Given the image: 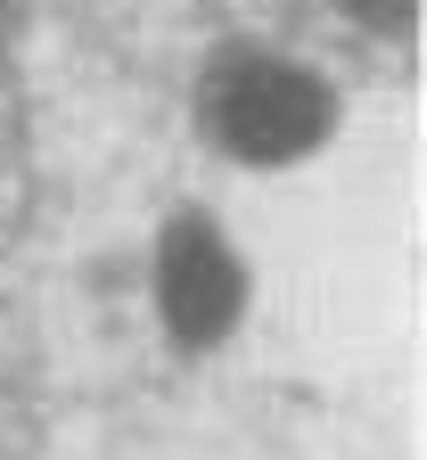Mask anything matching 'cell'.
I'll return each instance as SVG.
<instances>
[{"mask_svg": "<svg viewBox=\"0 0 427 460\" xmlns=\"http://www.w3.org/2000/svg\"><path fill=\"white\" fill-rule=\"evenodd\" d=\"M206 124L222 148L280 164V156H304L329 132V99L313 75L280 66V58H222L214 83H206Z\"/></svg>", "mask_w": 427, "mask_h": 460, "instance_id": "1", "label": "cell"}, {"mask_svg": "<svg viewBox=\"0 0 427 460\" xmlns=\"http://www.w3.org/2000/svg\"><path fill=\"white\" fill-rule=\"evenodd\" d=\"M345 9H353V17H370V25H395L411 0H345Z\"/></svg>", "mask_w": 427, "mask_h": 460, "instance_id": "3", "label": "cell"}, {"mask_svg": "<svg viewBox=\"0 0 427 460\" xmlns=\"http://www.w3.org/2000/svg\"><path fill=\"white\" fill-rule=\"evenodd\" d=\"M156 296H165V321L190 337V345H206V337L230 329V313H238V263H230V247L214 239L206 222H181L173 239H165V255H156Z\"/></svg>", "mask_w": 427, "mask_h": 460, "instance_id": "2", "label": "cell"}]
</instances>
